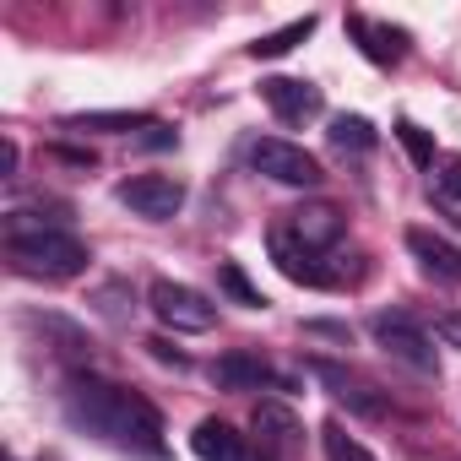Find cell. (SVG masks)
Returning <instances> with one entry per match:
<instances>
[{
    "instance_id": "cell-2",
    "label": "cell",
    "mask_w": 461,
    "mask_h": 461,
    "mask_svg": "<svg viewBox=\"0 0 461 461\" xmlns=\"http://www.w3.org/2000/svg\"><path fill=\"white\" fill-rule=\"evenodd\" d=\"M12 250V267L23 277H44V283H71L87 272V245L77 234H66V228H39V234H12L6 240Z\"/></svg>"
},
{
    "instance_id": "cell-23",
    "label": "cell",
    "mask_w": 461,
    "mask_h": 461,
    "mask_svg": "<svg viewBox=\"0 0 461 461\" xmlns=\"http://www.w3.org/2000/svg\"><path fill=\"white\" fill-rule=\"evenodd\" d=\"M396 136H402V147L412 152V163H418V168H434V141H429V131H418L412 120H402V125H396Z\"/></svg>"
},
{
    "instance_id": "cell-7",
    "label": "cell",
    "mask_w": 461,
    "mask_h": 461,
    "mask_svg": "<svg viewBox=\"0 0 461 461\" xmlns=\"http://www.w3.org/2000/svg\"><path fill=\"white\" fill-rule=\"evenodd\" d=\"M120 201L136 212V217H152V222H168L179 206H185V185L174 174H136L120 185Z\"/></svg>"
},
{
    "instance_id": "cell-21",
    "label": "cell",
    "mask_w": 461,
    "mask_h": 461,
    "mask_svg": "<svg viewBox=\"0 0 461 461\" xmlns=\"http://www.w3.org/2000/svg\"><path fill=\"white\" fill-rule=\"evenodd\" d=\"M217 277H222V288L234 294V299H240L245 310H267V294H261V288H256V283H250V277H245V272L234 267V261H222V272H217Z\"/></svg>"
},
{
    "instance_id": "cell-20",
    "label": "cell",
    "mask_w": 461,
    "mask_h": 461,
    "mask_svg": "<svg viewBox=\"0 0 461 461\" xmlns=\"http://www.w3.org/2000/svg\"><path fill=\"white\" fill-rule=\"evenodd\" d=\"M321 445H326V461H375V456H369V450H364L342 423H337V418L321 429Z\"/></svg>"
},
{
    "instance_id": "cell-27",
    "label": "cell",
    "mask_w": 461,
    "mask_h": 461,
    "mask_svg": "<svg viewBox=\"0 0 461 461\" xmlns=\"http://www.w3.org/2000/svg\"><path fill=\"white\" fill-rule=\"evenodd\" d=\"M0 168H6V179H17V141L6 136V163H0Z\"/></svg>"
},
{
    "instance_id": "cell-17",
    "label": "cell",
    "mask_w": 461,
    "mask_h": 461,
    "mask_svg": "<svg viewBox=\"0 0 461 461\" xmlns=\"http://www.w3.org/2000/svg\"><path fill=\"white\" fill-rule=\"evenodd\" d=\"M66 131H109V136H131V131H152L158 120L152 114H141V109H93V114H66L60 120Z\"/></svg>"
},
{
    "instance_id": "cell-16",
    "label": "cell",
    "mask_w": 461,
    "mask_h": 461,
    "mask_svg": "<svg viewBox=\"0 0 461 461\" xmlns=\"http://www.w3.org/2000/svg\"><path fill=\"white\" fill-rule=\"evenodd\" d=\"M190 450L201 461H250V445L234 423H222V418H201L195 434H190Z\"/></svg>"
},
{
    "instance_id": "cell-10",
    "label": "cell",
    "mask_w": 461,
    "mask_h": 461,
    "mask_svg": "<svg viewBox=\"0 0 461 461\" xmlns=\"http://www.w3.org/2000/svg\"><path fill=\"white\" fill-rule=\"evenodd\" d=\"M261 98H267V109H272L277 120H288V125H304V120H315V114L326 109L321 87H315V82H299V77H267V82H261Z\"/></svg>"
},
{
    "instance_id": "cell-9",
    "label": "cell",
    "mask_w": 461,
    "mask_h": 461,
    "mask_svg": "<svg viewBox=\"0 0 461 461\" xmlns=\"http://www.w3.org/2000/svg\"><path fill=\"white\" fill-rule=\"evenodd\" d=\"M348 39L375 66H402V55H407V28H391V23L364 17V12H348Z\"/></svg>"
},
{
    "instance_id": "cell-19",
    "label": "cell",
    "mask_w": 461,
    "mask_h": 461,
    "mask_svg": "<svg viewBox=\"0 0 461 461\" xmlns=\"http://www.w3.org/2000/svg\"><path fill=\"white\" fill-rule=\"evenodd\" d=\"M326 136H331V147H337V152H369V147L380 141V136H375V125H369L364 114H337Z\"/></svg>"
},
{
    "instance_id": "cell-4",
    "label": "cell",
    "mask_w": 461,
    "mask_h": 461,
    "mask_svg": "<svg viewBox=\"0 0 461 461\" xmlns=\"http://www.w3.org/2000/svg\"><path fill=\"white\" fill-rule=\"evenodd\" d=\"M147 304H152V315H158L168 331H212V326H217V304H212L201 288L174 283V277H158V283L147 288Z\"/></svg>"
},
{
    "instance_id": "cell-3",
    "label": "cell",
    "mask_w": 461,
    "mask_h": 461,
    "mask_svg": "<svg viewBox=\"0 0 461 461\" xmlns=\"http://www.w3.org/2000/svg\"><path fill=\"white\" fill-rule=\"evenodd\" d=\"M369 337H375V348H380L385 358H396L402 369H412V375H439L434 337H429L412 315H402V310H380V315L369 321Z\"/></svg>"
},
{
    "instance_id": "cell-11",
    "label": "cell",
    "mask_w": 461,
    "mask_h": 461,
    "mask_svg": "<svg viewBox=\"0 0 461 461\" xmlns=\"http://www.w3.org/2000/svg\"><path fill=\"white\" fill-rule=\"evenodd\" d=\"M310 375H315V380H321V385H326V391H331L342 407H348V412H358V418H380V412H385V396H380L369 380H358L353 369L315 358V364H310Z\"/></svg>"
},
{
    "instance_id": "cell-12",
    "label": "cell",
    "mask_w": 461,
    "mask_h": 461,
    "mask_svg": "<svg viewBox=\"0 0 461 461\" xmlns=\"http://www.w3.org/2000/svg\"><path fill=\"white\" fill-rule=\"evenodd\" d=\"M256 434H261V450H272L283 461L304 450V423L288 402H256Z\"/></svg>"
},
{
    "instance_id": "cell-26",
    "label": "cell",
    "mask_w": 461,
    "mask_h": 461,
    "mask_svg": "<svg viewBox=\"0 0 461 461\" xmlns=\"http://www.w3.org/2000/svg\"><path fill=\"white\" fill-rule=\"evenodd\" d=\"M120 299V283H109V288H98V310L109 315V321H125V304H114Z\"/></svg>"
},
{
    "instance_id": "cell-25",
    "label": "cell",
    "mask_w": 461,
    "mask_h": 461,
    "mask_svg": "<svg viewBox=\"0 0 461 461\" xmlns=\"http://www.w3.org/2000/svg\"><path fill=\"white\" fill-rule=\"evenodd\" d=\"M147 353H152V358H158V364H168V369H190V358H185V353H179V348H168V342H163V337H152V342H147Z\"/></svg>"
},
{
    "instance_id": "cell-15",
    "label": "cell",
    "mask_w": 461,
    "mask_h": 461,
    "mask_svg": "<svg viewBox=\"0 0 461 461\" xmlns=\"http://www.w3.org/2000/svg\"><path fill=\"white\" fill-rule=\"evenodd\" d=\"M212 380H217L222 391H261V385H283V375H277L267 358H256V353H222V358L212 364Z\"/></svg>"
},
{
    "instance_id": "cell-8",
    "label": "cell",
    "mask_w": 461,
    "mask_h": 461,
    "mask_svg": "<svg viewBox=\"0 0 461 461\" xmlns=\"http://www.w3.org/2000/svg\"><path fill=\"white\" fill-rule=\"evenodd\" d=\"M23 331H33L55 358H66V364H87L93 358V337L77 326V321H66V315H55V310H33V315H23Z\"/></svg>"
},
{
    "instance_id": "cell-14",
    "label": "cell",
    "mask_w": 461,
    "mask_h": 461,
    "mask_svg": "<svg viewBox=\"0 0 461 461\" xmlns=\"http://www.w3.org/2000/svg\"><path fill=\"white\" fill-rule=\"evenodd\" d=\"M407 250L418 256V267L439 283H461V245H450L434 228H407Z\"/></svg>"
},
{
    "instance_id": "cell-6",
    "label": "cell",
    "mask_w": 461,
    "mask_h": 461,
    "mask_svg": "<svg viewBox=\"0 0 461 461\" xmlns=\"http://www.w3.org/2000/svg\"><path fill=\"white\" fill-rule=\"evenodd\" d=\"M272 261H277V272L288 277V283H304V288H342L348 283V272L342 267H326L321 256H310L288 228H277L272 234Z\"/></svg>"
},
{
    "instance_id": "cell-1",
    "label": "cell",
    "mask_w": 461,
    "mask_h": 461,
    "mask_svg": "<svg viewBox=\"0 0 461 461\" xmlns=\"http://www.w3.org/2000/svg\"><path fill=\"white\" fill-rule=\"evenodd\" d=\"M66 418L77 429H87L93 439L125 450V456H141V461H163L168 456V439H163V412L125 391V385H109L98 375H71L66 380Z\"/></svg>"
},
{
    "instance_id": "cell-22",
    "label": "cell",
    "mask_w": 461,
    "mask_h": 461,
    "mask_svg": "<svg viewBox=\"0 0 461 461\" xmlns=\"http://www.w3.org/2000/svg\"><path fill=\"white\" fill-rule=\"evenodd\" d=\"M434 195L439 201H461V152L434 158Z\"/></svg>"
},
{
    "instance_id": "cell-13",
    "label": "cell",
    "mask_w": 461,
    "mask_h": 461,
    "mask_svg": "<svg viewBox=\"0 0 461 461\" xmlns=\"http://www.w3.org/2000/svg\"><path fill=\"white\" fill-rule=\"evenodd\" d=\"M342 228H348V222H342V212H337L331 201H310V206H299V212L288 217V234H294L310 256H326V250L342 240Z\"/></svg>"
},
{
    "instance_id": "cell-5",
    "label": "cell",
    "mask_w": 461,
    "mask_h": 461,
    "mask_svg": "<svg viewBox=\"0 0 461 461\" xmlns=\"http://www.w3.org/2000/svg\"><path fill=\"white\" fill-rule=\"evenodd\" d=\"M250 163L267 174V179H277V185H294V190H315L326 174H321V163L304 152V147H294V141H283V136H261L256 147H250Z\"/></svg>"
},
{
    "instance_id": "cell-24",
    "label": "cell",
    "mask_w": 461,
    "mask_h": 461,
    "mask_svg": "<svg viewBox=\"0 0 461 461\" xmlns=\"http://www.w3.org/2000/svg\"><path fill=\"white\" fill-rule=\"evenodd\" d=\"M434 337H439L445 348H461V310H445V315L434 321Z\"/></svg>"
},
{
    "instance_id": "cell-18",
    "label": "cell",
    "mask_w": 461,
    "mask_h": 461,
    "mask_svg": "<svg viewBox=\"0 0 461 461\" xmlns=\"http://www.w3.org/2000/svg\"><path fill=\"white\" fill-rule=\"evenodd\" d=\"M310 33H315V17H299V23H288V28H277V33L256 39V44H250V55H256V60H283V55H288L294 44H304Z\"/></svg>"
}]
</instances>
